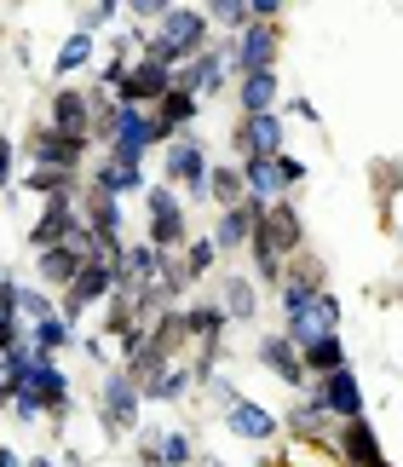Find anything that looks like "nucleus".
I'll list each match as a JSON object with an SVG mask.
<instances>
[{
	"label": "nucleus",
	"mask_w": 403,
	"mask_h": 467,
	"mask_svg": "<svg viewBox=\"0 0 403 467\" xmlns=\"http://www.w3.org/2000/svg\"><path fill=\"white\" fill-rule=\"evenodd\" d=\"M121 17H127V6H121V0H98V6H76V29L98 41V35H104V29H116Z\"/></svg>",
	"instance_id": "ea45409f"
},
{
	"label": "nucleus",
	"mask_w": 403,
	"mask_h": 467,
	"mask_svg": "<svg viewBox=\"0 0 403 467\" xmlns=\"http://www.w3.org/2000/svg\"><path fill=\"white\" fill-rule=\"evenodd\" d=\"M17 295H24V283L12 272H0V312H17Z\"/></svg>",
	"instance_id": "de8ad7c7"
},
{
	"label": "nucleus",
	"mask_w": 403,
	"mask_h": 467,
	"mask_svg": "<svg viewBox=\"0 0 403 467\" xmlns=\"http://www.w3.org/2000/svg\"><path fill=\"white\" fill-rule=\"evenodd\" d=\"M46 128L69 139H93V93L87 87H58L46 104Z\"/></svg>",
	"instance_id": "f3484780"
},
{
	"label": "nucleus",
	"mask_w": 403,
	"mask_h": 467,
	"mask_svg": "<svg viewBox=\"0 0 403 467\" xmlns=\"http://www.w3.org/2000/svg\"><path fill=\"white\" fill-rule=\"evenodd\" d=\"M168 150L173 139L161 133V121H156V110H133V104H121V121H116V139H109V150L104 156H116V161H144L150 150Z\"/></svg>",
	"instance_id": "6e6552de"
},
{
	"label": "nucleus",
	"mask_w": 403,
	"mask_h": 467,
	"mask_svg": "<svg viewBox=\"0 0 403 467\" xmlns=\"http://www.w3.org/2000/svg\"><path fill=\"white\" fill-rule=\"evenodd\" d=\"M179 87V64L168 58V52H156V41H150V52L133 64V76H127V87H121V104H133V110H156L161 99H168Z\"/></svg>",
	"instance_id": "39448f33"
},
{
	"label": "nucleus",
	"mask_w": 403,
	"mask_h": 467,
	"mask_svg": "<svg viewBox=\"0 0 403 467\" xmlns=\"http://www.w3.org/2000/svg\"><path fill=\"white\" fill-rule=\"evenodd\" d=\"M17 168H24V145L0 133V191H12V185H17Z\"/></svg>",
	"instance_id": "37998d69"
},
{
	"label": "nucleus",
	"mask_w": 403,
	"mask_h": 467,
	"mask_svg": "<svg viewBox=\"0 0 403 467\" xmlns=\"http://www.w3.org/2000/svg\"><path fill=\"white\" fill-rule=\"evenodd\" d=\"M144 237H150L168 260L185 254L191 225H185V196H179L173 185H150V191H144Z\"/></svg>",
	"instance_id": "7ed1b4c3"
},
{
	"label": "nucleus",
	"mask_w": 403,
	"mask_h": 467,
	"mask_svg": "<svg viewBox=\"0 0 403 467\" xmlns=\"http://www.w3.org/2000/svg\"><path fill=\"white\" fill-rule=\"evenodd\" d=\"M243 179H248V202H288V179H283V161L277 156H260V161H243Z\"/></svg>",
	"instance_id": "393cba45"
},
{
	"label": "nucleus",
	"mask_w": 403,
	"mask_h": 467,
	"mask_svg": "<svg viewBox=\"0 0 403 467\" xmlns=\"http://www.w3.org/2000/svg\"><path fill=\"white\" fill-rule=\"evenodd\" d=\"M231 47V76L243 81V76H271L277 69V58H283V29H271V24H253V29H243L236 41H225Z\"/></svg>",
	"instance_id": "1a4fd4ad"
},
{
	"label": "nucleus",
	"mask_w": 403,
	"mask_h": 467,
	"mask_svg": "<svg viewBox=\"0 0 403 467\" xmlns=\"http://www.w3.org/2000/svg\"><path fill=\"white\" fill-rule=\"evenodd\" d=\"M81 173H58V168H24V191H35L46 202V196H76Z\"/></svg>",
	"instance_id": "4c0bfd02"
},
{
	"label": "nucleus",
	"mask_w": 403,
	"mask_h": 467,
	"mask_svg": "<svg viewBox=\"0 0 403 467\" xmlns=\"http://www.w3.org/2000/svg\"><path fill=\"white\" fill-rule=\"evenodd\" d=\"M93 416H98V433H104V439L139 433V421H144V392H139V381H133L127 369H109L104 381H98Z\"/></svg>",
	"instance_id": "f257e3e1"
},
{
	"label": "nucleus",
	"mask_w": 403,
	"mask_h": 467,
	"mask_svg": "<svg viewBox=\"0 0 403 467\" xmlns=\"http://www.w3.org/2000/svg\"><path fill=\"white\" fill-rule=\"evenodd\" d=\"M173 0H127V24H161V12H168Z\"/></svg>",
	"instance_id": "c03bdc74"
},
{
	"label": "nucleus",
	"mask_w": 403,
	"mask_h": 467,
	"mask_svg": "<svg viewBox=\"0 0 403 467\" xmlns=\"http://www.w3.org/2000/svg\"><path fill=\"white\" fill-rule=\"evenodd\" d=\"M213 47V24H208V6H173L161 12V24H156V52H168L173 64H191L196 52H208Z\"/></svg>",
	"instance_id": "f03ea898"
},
{
	"label": "nucleus",
	"mask_w": 403,
	"mask_h": 467,
	"mask_svg": "<svg viewBox=\"0 0 403 467\" xmlns=\"http://www.w3.org/2000/svg\"><path fill=\"white\" fill-rule=\"evenodd\" d=\"M196 116H202V99H191L185 87H173V93L156 104V121H161V133H168V139H185Z\"/></svg>",
	"instance_id": "473e14b6"
},
{
	"label": "nucleus",
	"mask_w": 403,
	"mask_h": 467,
	"mask_svg": "<svg viewBox=\"0 0 403 467\" xmlns=\"http://www.w3.org/2000/svg\"><path fill=\"white\" fill-rule=\"evenodd\" d=\"M208 173H213V161H208V145H202L196 133L185 139H173L168 150H161V185H173L179 196H208Z\"/></svg>",
	"instance_id": "0eeeda50"
},
{
	"label": "nucleus",
	"mask_w": 403,
	"mask_h": 467,
	"mask_svg": "<svg viewBox=\"0 0 403 467\" xmlns=\"http://www.w3.org/2000/svg\"><path fill=\"white\" fill-rule=\"evenodd\" d=\"M87 156H93V139H69L52 133L46 121H35L24 139V161L29 168H58V173H87Z\"/></svg>",
	"instance_id": "423d86ee"
},
{
	"label": "nucleus",
	"mask_w": 403,
	"mask_h": 467,
	"mask_svg": "<svg viewBox=\"0 0 403 467\" xmlns=\"http://www.w3.org/2000/svg\"><path fill=\"white\" fill-rule=\"evenodd\" d=\"M29 392L41 399V410H46V421H52V427H64V421H69V410H76V381L64 375V364H35Z\"/></svg>",
	"instance_id": "aec40b11"
},
{
	"label": "nucleus",
	"mask_w": 403,
	"mask_h": 467,
	"mask_svg": "<svg viewBox=\"0 0 403 467\" xmlns=\"http://www.w3.org/2000/svg\"><path fill=\"white\" fill-rule=\"evenodd\" d=\"M208 24L225 29V41H236L243 29H253V6L248 0H208Z\"/></svg>",
	"instance_id": "c9c22d12"
},
{
	"label": "nucleus",
	"mask_w": 403,
	"mask_h": 467,
	"mask_svg": "<svg viewBox=\"0 0 403 467\" xmlns=\"http://www.w3.org/2000/svg\"><path fill=\"white\" fill-rule=\"evenodd\" d=\"M260 213H265L260 202H236V208H225V213H219V220H213V231H208L219 254H236V248H253V231H260Z\"/></svg>",
	"instance_id": "412c9836"
},
{
	"label": "nucleus",
	"mask_w": 403,
	"mask_h": 467,
	"mask_svg": "<svg viewBox=\"0 0 403 467\" xmlns=\"http://www.w3.org/2000/svg\"><path fill=\"white\" fill-rule=\"evenodd\" d=\"M12 421H24V427H35V421H46V410H41V399H35V392H17V399H12Z\"/></svg>",
	"instance_id": "a18cd8bd"
},
{
	"label": "nucleus",
	"mask_w": 403,
	"mask_h": 467,
	"mask_svg": "<svg viewBox=\"0 0 403 467\" xmlns=\"http://www.w3.org/2000/svg\"><path fill=\"white\" fill-rule=\"evenodd\" d=\"M283 116H294V121H317V104H311V99H288V104H283Z\"/></svg>",
	"instance_id": "3c124183"
},
{
	"label": "nucleus",
	"mask_w": 403,
	"mask_h": 467,
	"mask_svg": "<svg viewBox=\"0 0 403 467\" xmlns=\"http://www.w3.org/2000/svg\"><path fill=\"white\" fill-rule=\"evenodd\" d=\"M328 427H335V421H328V416H323V410L311 404V399L288 404V416H283V433H294L300 444H328V439H335Z\"/></svg>",
	"instance_id": "2f4dec72"
},
{
	"label": "nucleus",
	"mask_w": 403,
	"mask_h": 467,
	"mask_svg": "<svg viewBox=\"0 0 403 467\" xmlns=\"http://www.w3.org/2000/svg\"><path fill=\"white\" fill-rule=\"evenodd\" d=\"M93 64H98V41H93V35H81V29H69L64 41H58V52H52V76H58V81L81 76V69H93Z\"/></svg>",
	"instance_id": "cd10ccee"
},
{
	"label": "nucleus",
	"mask_w": 403,
	"mask_h": 467,
	"mask_svg": "<svg viewBox=\"0 0 403 467\" xmlns=\"http://www.w3.org/2000/svg\"><path fill=\"white\" fill-rule=\"evenodd\" d=\"M29 467H58V462H52V456H29Z\"/></svg>",
	"instance_id": "6e6d98bb"
},
{
	"label": "nucleus",
	"mask_w": 403,
	"mask_h": 467,
	"mask_svg": "<svg viewBox=\"0 0 403 467\" xmlns=\"http://www.w3.org/2000/svg\"><path fill=\"white\" fill-rule=\"evenodd\" d=\"M196 467H225V462H219V456H202V462H196Z\"/></svg>",
	"instance_id": "4d7b16f0"
},
{
	"label": "nucleus",
	"mask_w": 403,
	"mask_h": 467,
	"mask_svg": "<svg viewBox=\"0 0 403 467\" xmlns=\"http://www.w3.org/2000/svg\"><path fill=\"white\" fill-rule=\"evenodd\" d=\"M58 467H81V456H76V451H64V462H58Z\"/></svg>",
	"instance_id": "5fc2aeb1"
},
{
	"label": "nucleus",
	"mask_w": 403,
	"mask_h": 467,
	"mask_svg": "<svg viewBox=\"0 0 403 467\" xmlns=\"http://www.w3.org/2000/svg\"><path fill=\"white\" fill-rule=\"evenodd\" d=\"M0 467H29V462H24V456H17V451H12V444H0Z\"/></svg>",
	"instance_id": "864d4df0"
},
{
	"label": "nucleus",
	"mask_w": 403,
	"mask_h": 467,
	"mask_svg": "<svg viewBox=\"0 0 403 467\" xmlns=\"http://www.w3.org/2000/svg\"><path fill=\"white\" fill-rule=\"evenodd\" d=\"M283 128L288 116H236L231 121V150L236 161H260V156H283Z\"/></svg>",
	"instance_id": "f8f14e48"
},
{
	"label": "nucleus",
	"mask_w": 403,
	"mask_h": 467,
	"mask_svg": "<svg viewBox=\"0 0 403 467\" xmlns=\"http://www.w3.org/2000/svg\"><path fill=\"white\" fill-rule=\"evenodd\" d=\"M81 220L93 225L98 254H104L109 265H116V260H121V248H127V202H121V196H98V191H87Z\"/></svg>",
	"instance_id": "9d476101"
},
{
	"label": "nucleus",
	"mask_w": 403,
	"mask_h": 467,
	"mask_svg": "<svg viewBox=\"0 0 403 467\" xmlns=\"http://www.w3.org/2000/svg\"><path fill=\"white\" fill-rule=\"evenodd\" d=\"M219 260H225V254L213 248V237H191V243H185V254H179V272H185V277H191V289H196V283L208 277Z\"/></svg>",
	"instance_id": "58836bf2"
},
{
	"label": "nucleus",
	"mask_w": 403,
	"mask_h": 467,
	"mask_svg": "<svg viewBox=\"0 0 403 467\" xmlns=\"http://www.w3.org/2000/svg\"><path fill=\"white\" fill-rule=\"evenodd\" d=\"M133 456H139V467H168V462H161V451H156V433H150V427H144V433H139Z\"/></svg>",
	"instance_id": "49530a36"
},
{
	"label": "nucleus",
	"mask_w": 403,
	"mask_h": 467,
	"mask_svg": "<svg viewBox=\"0 0 403 467\" xmlns=\"http://www.w3.org/2000/svg\"><path fill=\"white\" fill-rule=\"evenodd\" d=\"M387 467H392V462H387Z\"/></svg>",
	"instance_id": "13d9d810"
},
{
	"label": "nucleus",
	"mask_w": 403,
	"mask_h": 467,
	"mask_svg": "<svg viewBox=\"0 0 403 467\" xmlns=\"http://www.w3.org/2000/svg\"><path fill=\"white\" fill-rule=\"evenodd\" d=\"M191 387H202L196 381V369H191V358H179V364L168 369V375H156L150 387H144V404H179Z\"/></svg>",
	"instance_id": "72a5a7b5"
},
{
	"label": "nucleus",
	"mask_w": 403,
	"mask_h": 467,
	"mask_svg": "<svg viewBox=\"0 0 403 467\" xmlns=\"http://www.w3.org/2000/svg\"><path fill=\"white\" fill-rule=\"evenodd\" d=\"M185 323H191L196 347H213V340H225V329H231V317H225L219 300H185Z\"/></svg>",
	"instance_id": "c756f323"
},
{
	"label": "nucleus",
	"mask_w": 403,
	"mask_h": 467,
	"mask_svg": "<svg viewBox=\"0 0 403 467\" xmlns=\"http://www.w3.org/2000/svg\"><path fill=\"white\" fill-rule=\"evenodd\" d=\"M76 340H81V335H76V323H69L64 312L46 317V323H29V352L41 358V364H58V352L76 347Z\"/></svg>",
	"instance_id": "bb28decb"
},
{
	"label": "nucleus",
	"mask_w": 403,
	"mask_h": 467,
	"mask_svg": "<svg viewBox=\"0 0 403 467\" xmlns=\"http://www.w3.org/2000/svg\"><path fill=\"white\" fill-rule=\"evenodd\" d=\"M277 161H283V179H288V191H294L300 179H305V161H300V156H288V150H283Z\"/></svg>",
	"instance_id": "603ef678"
},
{
	"label": "nucleus",
	"mask_w": 403,
	"mask_h": 467,
	"mask_svg": "<svg viewBox=\"0 0 403 467\" xmlns=\"http://www.w3.org/2000/svg\"><path fill=\"white\" fill-rule=\"evenodd\" d=\"M225 81H231V47H225V41H213L208 52H196L191 64H179V87H185L191 99L225 93Z\"/></svg>",
	"instance_id": "dca6fc26"
},
{
	"label": "nucleus",
	"mask_w": 403,
	"mask_h": 467,
	"mask_svg": "<svg viewBox=\"0 0 403 467\" xmlns=\"http://www.w3.org/2000/svg\"><path fill=\"white\" fill-rule=\"evenodd\" d=\"M81 220V196H46L41 202V220L29 225V248L35 254H46V248H64L69 225Z\"/></svg>",
	"instance_id": "a211bd4d"
},
{
	"label": "nucleus",
	"mask_w": 403,
	"mask_h": 467,
	"mask_svg": "<svg viewBox=\"0 0 403 467\" xmlns=\"http://www.w3.org/2000/svg\"><path fill=\"white\" fill-rule=\"evenodd\" d=\"M253 358H260V369H271V375H277L283 387H294L300 399H305V392H311L305 358H300V347H294V340H288L283 329H277V335H260V340H253Z\"/></svg>",
	"instance_id": "2eb2a0df"
},
{
	"label": "nucleus",
	"mask_w": 403,
	"mask_h": 467,
	"mask_svg": "<svg viewBox=\"0 0 403 467\" xmlns=\"http://www.w3.org/2000/svg\"><path fill=\"white\" fill-rule=\"evenodd\" d=\"M311 404L323 410L328 421H363V387H357V375L352 369H335V375H317V381H311V392H305Z\"/></svg>",
	"instance_id": "9b49d317"
},
{
	"label": "nucleus",
	"mask_w": 403,
	"mask_h": 467,
	"mask_svg": "<svg viewBox=\"0 0 403 467\" xmlns=\"http://www.w3.org/2000/svg\"><path fill=\"white\" fill-rule=\"evenodd\" d=\"M335 456H340L346 467H387V456H380V433H375L369 416L340 427V433H335Z\"/></svg>",
	"instance_id": "4be33fe9"
},
{
	"label": "nucleus",
	"mask_w": 403,
	"mask_h": 467,
	"mask_svg": "<svg viewBox=\"0 0 403 467\" xmlns=\"http://www.w3.org/2000/svg\"><path fill=\"white\" fill-rule=\"evenodd\" d=\"M248 254H271V260H300L305 254V220H300V208L294 202H271L260 213V231H253V248Z\"/></svg>",
	"instance_id": "20e7f679"
},
{
	"label": "nucleus",
	"mask_w": 403,
	"mask_h": 467,
	"mask_svg": "<svg viewBox=\"0 0 403 467\" xmlns=\"http://www.w3.org/2000/svg\"><path fill=\"white\" fill-rule=\"evenodd\" d=\"M219 306H225L231 323H253L260 317V283H253L248 272H225L219 277Z\"/></svg>",
	"instance_id": "a878e982"
},
{
	"label": "nucleus",
	"mask_w": 403,
	"mask_h": 467,
	"mask_svg": "<svg viewBox=\"0 0 403 467\" xmlns=\"http://www.w3.org/2000/svg\"><path fill=\"white\" fill-rule=\"evenodd\" d=\"M87 191H98V196H144L150 185H144V161H116V156H104L87 168Z\"/></svg>",
	"instance_id": "6ab92c4d"
},
{
	"label": "nucleus",
	"mask_w": 403,
	"mask_h": 467,
	"mask_svg": "<svg viewBox=\"0 0 403 467\" xmlns=\"http://www.w3.org/2000/svg\"><path fill=\"white\" fill-rule=\"evenodd\" d=\"M76 347H81L87 358H93V364H109V347H104V335H81Z\"/></svg>",
	"instance_id": "8fccbe9b"
},
{
	"label": "nucleus",
	"mask_w": 403,
	"mask_h": 467,
	"mask_svg": "<svg viewBox=\"0 0 403 467\" xmlns=\"http://www.w3.org/2000/svg\"><path fill=\"white\" fill-rule=\"evenodd\" d=\"M29 347V323L17 317V312H0V358H12V352H24Z\"/></svg>",
	"instance_id": "79ce46f5"
},
{
	"label": "nucleus",
	"mask_w": 403,
	"mask_h": 467,
	"mask_svg": "<svg viewBox=\"0 0 403 467\" xmlns=\"http://www.w3.org/2000/svg\"><path fill=\"white\" fill-rule=\"evenodd\" d=\"M202 387H208V392H213V404H219V410H225V404H236V399H243V392H236V387L225 381V375H213V381H202Z\"/></svg>",
	"instance_id": "09e8293b"
},
{
	"label": "nucleus",
	"mask_w": 403,
	"mask_h": 467,
	"mask_svg": "<svg viewBox=\"0 0 403 467\" xmlns=\"http://www.w3.org/2000/svg\"><path fill=\"white\" fill-rule=\"evenodd\" d=\"M81 272H87V265L69 254V248H46V254H35V283H41V289H52V295H64Z\"/></svg>",
	"instance_id": "c85d7f7f"
},
{
	"label": "nucleus",
	"mask_w": 403,
	"mask_h": 467,
	"mask_svg": "<svg viewBox=\"0 0 403 467\" xmlns=\"http://www.w3.org/2000/svg\"><path fill=\"white\" fill-rule=\"evenodd\" d=\"M17 317H24V323H46V317H58V295L41 289V283H24V295H17Z\"/></svg>",
	"instance_id": "a19ab883"
},
{
	"label": "nucleus",
	"mask_w": 403,
	"mask_h": 467,
	"mask_svg": "<svg viewBox=\"0 0 403 467\" xmlns=\"http://www.w3.org/2000/svg\"><path fill=\"white\" fill-rule=\"evenodd\" d=\"M300 358H305V375H311V381H317V375H335V369H346V340L340 335H323L317 347H305Z\"/></svg>",
	"instance_id": "e433bc0d"
},
{
	"label": "nucleus",
	"mask_w": 403,
	"mask_h": 467,
	"mask_svg": "<svg viewBox=\"0 0 403 467\" xmlns=\"http://www.w3.org/2000/svg\"><path fill=\"white\" fill-rule=\"evenodd\" d=\"M283 110V81L271 76H243L236 81V116H277Z\"/></svg>",
	"instance_id": "b1692460"
},
{
	"label": "nucleus",
	"mask_w": 403,
	"mask_h": 467,
	"mask_svg": "<svg viewBox=\"0 0 403 467\" xmlns=\"http://www.w3.org/2000/svg\"><path fill=\"white\" fill-rule=\"evenodd\" d=\"M150 433H156V451H161V462H168V467H196L202 462L191 427H150Z\"/></svg>",
	"instance_id": "f704fd0d"
},
{
	"label": "nucleus",
	"mask_w": 403,
	"mask_h": 467,
	"mask_svg": "<svg viewBox=\"0 0 403 467\" xmlns=\"http://www.w3.org/2000/svg\"><path fill=\"white\" fill-rule=\"evenodd\" d=\"M168 265H173V260L161 254L150 237H139V243H127L121 260H116V289H161Z\"/></svg>",
	"instance_id": "4468645a"
},
{
	"label": "nucleus",
	"mask_w": 403,
	"mask_h": 467,
	"mask_svg": "<svg viewBox=\"0 0 403 467\" xmlns=\"http://www.w3.org/2000/svg\"><path fill=\"white\" fill-rule=\"evenodd\" d=\"M208 202L225 213L236 202H248V179H243V161H213V173H208Z\"/></svg>",
	"instance_id": "7c9ffc66"
},
{
	"label": "nucleus",
	"mask_w": 403,
	"mask_h": 467,
	"mask_svg": "<svg viewBox=\"0 0 403 467\" xmlns=\"http://www.w3.org/2000/svg\"><path fill=\"white\" fill-rule=\"evenodd\" d=\"M109 295H116V265H109V260H93V265H87V272L58 295V312H64L69 323H81L93 306L104 312V300H109Z\"/></svg>",
	"instance_id": "ddd939ff"
},
{
	"label": "nucleus",
	"mask_w": 403,
	"mask_h": 467,
	"mask_svg": "<svg viewBox=\"0 0 403 467\" xmlns=\"http://www.w3.org/2000/svg\"><path fill=\"white\" fill-rule=\"evenodd\" d=\"M225 427H231L236 439H248V444H271V439L283 433V421L271 416L265 404H253L248 392H243V399H236V404H225Z\"/></svg>",
	"instance_id": "5701e85b"
}]
</instances>
